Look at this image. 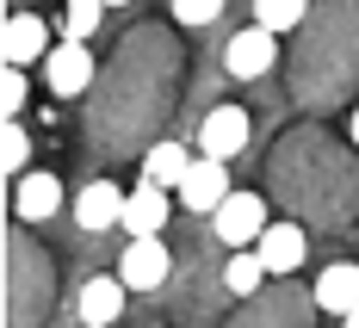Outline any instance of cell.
Segmentation results:
<instances>
[{
    "label": "cell",
    "mask_w": 359,
    "mask_h": 328,
    "mask_svg": "<svg viewBox=\"0 0 359 328\" xmlns=\"http://www.w3.org/2000/svg\"><path fill=\"white\" fill-rule=\"evenodd\" d=\"M347 137H353V149H359V111H353V130H347Z\"/></svg>",
    "instance_id": "cell-22"
},
{
    "label": "cell",
    "mask_w": 359,
    "mask_h": 328,
    "mask_svg": "<svg viewBox=\"0 0 359 328\" xmlns=\"http://www.w3.org/2000/svg\"><path fill=\"white\" fill-rule=\"evenodd\" d=\"M43 62H50V93H56V100H81V93H87V81H93V56H87L81 37L56 43Z\"/></svg>",
    "instance_id": "cell-6"
},
{
    "label": "cell",
    "mask_w": 359,
    "mask_h": 328,
    "mask_svg": "<svg viewBox=\"0 0 359 328\" xmlns=\"http://www.w3.org/2000/svg\"><path fill=\"white\" fill-rule=\"evenodd\" d=\"M25 155H32L25 124H6V137H0V168H6V174H25Z\"/></svg>",
    "instance_id": "cell-17"
},
{
    "label": "cell",
    "mask_w": 359,
    "mask_h": 328,
    "mask_svg": "<svg viewBox=\"0 0 359 328\" xmlns=\"http://www.w3.org/2000/svg\"><path fill=\"white\" fill-rule=\"evenodd\" d=\"M56 205H62V186H56V174H19V192H13V211H19V223L56 217Z\"/></svg>",
    "instance_id": "cell-12"
},
{
    "label": "cell",
    "mask_w": 359,
    "mask_h": 328,
    "mask_svg": "<svg viewBox=\"0 0 359 328\" xmlns=\"http://www.w3.org/2000/svg\"><path fill=\"white\" fill-rule=\"evenodd\" d=\"M168 186H155V180H143V186H130V198H124V235H161L168 229Z\"/></svg>",
    "instance_id": "cell-8"
},
{
    "label": "cell",
    "mask_w": 359,
    "mask_h": 328,
    "mask_svg": "<svg viewBox=\"0 0 359 328\" xmlns=\"http://www.w3.org/2000/svg\"><path fill=\"white\" fill-rule=\"evenodd\" d=\"M0 43H6V62L25 69V62H37V56H50V25H43L37 13H13Z\"/></svg>",
    "instance_id": "cell-11"
},
{
    "label": "cell",
    "mask_w": 359,
    "mask_h": 328,
    "mask_svg": "<svg viewBox=\"0 0 359 328\" xmlns=\"http://www.w3.org/2000/svg\"><path fill=\"white\" fill-rule=\"evenodd\" d=\"M124 186H111V180H93V186H81L74 192V223L87 229V235H106V229H124Z\"/></svg>",
    "instance_id": "cell-5"
},
{
    "label": "cell",
    "mask_w": 359,
    "mask_h": 328,
    "mask_svg": "<svg viewBox=\"0 0 359 328\" xmlns=\"http://www.w3.org/2000/svg\"><path fill=\"white\" fill-rule=\"evenodd\" d=\"M254 248H260V260H266V273H297V266H304V248H310V235H304L297 223H266Z\"/></svg>",
    "instance_id": "cell-10"
},
{
    "label": "cell",
    "mask_w": 359,
    "mask_h": 328,
    "mask_svg": "<svg viewBox=\"0 0 359 328\" xmlns=\"http://www.w3.org/2000/svg\"><path fill=\"white\" fill-rule=\"evenodd\" d=\"M273 62H279V32H266L260 19H254V25H242V32L223 43V69L236 74V81H260Z\"/></svg>",
    "instance_id": "cell-1"
},
{
    "label": "cell",
    "mask_w": 359,
    "mask_h": 328,
    "mask_svg": "<svg viewBox=\"0 0 359 328\" xmlns=\"http://www.w3.org/2000/svg\"><path fill=\"white\" fill-rule=\"evenodd\" d=\"M223 0H174V19L180 25H217Z\"/></svg>",
    "instance_id": "cell-19"
},
{
    "label": "cell",
    "mask_w": 359,
    "mask_h": 328,
    "mask_svg": "<svg viewBox=\"0 0 359 328\" xmlns=\"http://www.w3.org/2000/svg\"><path fill=\"white\" fill-rule=\"evenodd\" d=\"M248 111L242 106H217V111H205V130H198V149L205 155H217V161H229V155H242L248 149Z\"/></svg>",
    "instance_id": "cell-7"
},
{
    "label": "cell",
    "mask_w": 359,
    "mask_h": 328,
    "mask_svg": "<svg viewBox=\"0 0 359 328\" xmlns=\"http://www.w3.org/2000/svg\"><path fill=\"white\" fill-rule=\"evenodd\" d=\"M100 13H106V0H69V32L62 37H93L100 32Z\"/></svg>",
    "instance_id": "cell-18"
},
{
    "label": "cell",
    "mask_w": 359,
    "mask_h": 328,
    "mask_svg": "<svg viewBox=\"0 0 359 328\" xmlns=\"http://www.w3.org/2000/svg\"><path fill=\"white\" fill-rule=\"evenodd\" d=\"M192 161H198V155H192L186 143H155V149L143 155V180H155V186H168V192H174V186L186 180V168H192Z\"/></svg>",
    "instance_id": "cell-14"
},
{
    "label": "cell",
    "mask_w": 359,
    "mask_h": 328,
    "mask_svg": "<svg viewBox=\"0 0 359 328\" xmlns=\"http://www.w3.org/2000/svg\"><path fill=\"white\" fill-rule=\"evenodd\" d=\"M229 192H236V186H229V168H223L217 155H198V161L186 168V180L174 186V198L186 205V211H198V217H205V211H217Z\"/></svg>",
    "instance_id": "cell-4"
},
{
    "label": "cell",
    "mask_w": 359,
    "mask_h": 328,
    "mask_svg": "<svg viewBox=\"0 0 359 328\" xmlns=\"http://www.w3.org/2000/svg\"><path fill=\"white\" fill-rule=\"evenodd\" d=\"M266 279H273V273H266L260 248H236V254H229V266H223V285H229L236 297H254Z\"/></svg>",
    "instance_id": "cell-15"
},
{
    "label": "cell",
    "mask_w": 359,
    "mask_h": 328,
    "mask_svg": "<svg viewBox=\"0 0 359 328\" xmlns=\"http://www.w3.org/2000/svg\"><path fill=\"white\" fill-rule=\"evenodd\" d=\"M304 13H310V0H254V19H260L266 32H291V25H304Z\"/></svg>",
    "instance_id": "cell-16"
},
{
    "label": "cell",
    "mask_w": 359,
    "mask_h": 328,
    "mask_svg": "<svg viewBox=\"0 0 359 328\" xmlns=\"http://www.w3.org/2000/svg\"><path fill=\"white\" fill-rule=\"evenodd\" d=\"M211 223H217V235H223L229 248H254L260 229H266L273 217H266V198H260V192H229V198L211 211Z\"/></svg>",
    "instance_id": "cell-2"
},
{
    "label": "cell",
    "mask_w": 359,
    "mask_h": 328,
    "mask_svg": "<svg viewBox=\"0 0 359 328\" xmlns=\"http://www.w3.org/2000/svg\"><path fill=\"white\" fill-rule=\"evenodd\" d=\"M347 328H359V303H353V310H347Z\"/></svg>",
    "instance_id": "cell-21"
},
{
    "label": "cell",
    "mask_w": 359,
    "mask_h": 328,
    "mask_svg": "<svg viewBox=\"0 0 359 328\" xmlns=\"http://www.w3.org/2000/svg\"><path fill=\"white\" fill-rule=\"evenodd\" d=\"M124 273H100V279H87L81 285V322L87 328H111L118 316H124Z\"/></svg>",
    "instance_id": "cell-9"
},
{
    "label": "cell",
    "mask_w": 359,
    "mask_h": 328,
    "mask_svg": "<svg viewBox=\"0 0 359 328\" xmlns=\"http://www.w3.org/2000/svg\"><path fill=\"white\" fill-rule=\"evenodd\" d=\"M316 303H323L328 316H347V310L359 303V266H353V260L328 266L323 279H316Z\"/></svg>",
    "instance_id": "cell-13"
},
{
    "label": "cell",
    "mask_w": 359,
    "mask_h": 328,
    "mask_svg": "<svg viewBox=\"0 0 359 328\" xmlns=\"http://www.w3.org/2000/svg\"><path fill=\"white\" fill-rule=\"evenodd\" d=\"M118 273H124L130 292H161L168 273H174V254H168L161 235H130V248H124V260H118Z\"/></svg>",
    "instance_id": "cell-3"
},
{
    "label": "cell",
    "mask_w": 359,
    "mask_h": 328,
    "mask_svg": "<svg viewBox=\"0 0 359 328\" xmlns=\"http://www.w3.org/2000/svg\"><path fill=\"white\" fill-rule=\"evenodd\" d=\"M0 106H6V118L25 111V69H13V62H6V81H0Z\"/></svg>",
    "instance_id": "cell-20"
},
{
    "label": "cell",
    "mask_w": 359,
    "mask_h": 328,
    "mask_svg": "<svg viewBox=\"0 0 359 328\" xmlns=\"http://www.w3.org/2000/svg\"><path fill=\"white\" fill-rule=\"evenodd\" d=\"M106 6H130V0H106Z\"/></svg>",
    "instance_id": "cell-23"
}]
</instances>
